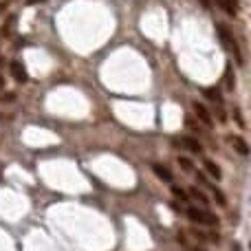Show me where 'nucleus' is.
<instances>
[{
    "mask_svg": "<svg viewBox=\"0 0 251 251\" xmlns=\"http://www.w3.org/2000/svg\"><path fill=\"white\" fill-rule=\"evenodd\" d=\"M187 216L192 223H199V225H218V218L203 207H187Z\"/></svg>",
    "mask_w": 251,
    "mask_h": 251,
    "instance_id": "f257e3e1",
    "label": "nucleus"
},
{
    "mask_svg": "<svg viewBox=\"0 0 251 251\" xmlns=\"http://www.w3.org/2000/svg\"><path fill=\"white\" fill-rule=\"evenodd\" d=\"M216 31H218V38H221V42L225 44L227 51H231V53L236 55V60L243 62V55H240V49H238V44H236L234 35L229 33V29H227L225 25H218V26H216Z\"/></svg>",
    "mask_w": 251,
    "mask_h": 251,
    "instance_id": "f03ea898",
    "label": "nucleus"
},
{
    "mask_svg": "<svg viewBox=\"0 0 251 251\" xmlns=\"http://www.w3.org/2000/svg\"><path fill=\"white\" fill-rule=\"evenodd\" d=\"M9 71H11V75H13V79H16V82H20V84L29 82V73H26V69L22 66V62L13 60L11 64H9Z\"/></svg>",
    "mask_w": 251,
    "mask_h": 251,
    "instance_id": "7ed1b4c3",
    "label": "nucleus"
},
{
    "mask_svg": "<svg viewBox=\"0 0 251 251\" xmlns=\"http://www.w3.org/2000/svg\"><path fill=\"white\" fill-rule=\"evenodd\" d=\"M194 113H196V117H199V122L203 124L205 128H212V126H214L212 113H209V110L205 108L203 104H199V101H194Z\"/></svg>",
    "mask_w": 251,
    "mask_h": 251,
    "instance_id": "20e7f679",
    "label": "nucleus"
},
{
    "mask_svg": "<svg viewBox=\"0 0 251 251\" xmlns=\"http://www.w3.org/2000/svg\"><path fill=\"white\" fill-rule=\"evenodd\" d=\"M216 4L227 16H236V13H238V2H236V0H216Z\"/></svg>",
    "mask_w": 251,
    "mask_h": 251,
    "instance_id": "39448f33",
    "label": "nucleus"
},
{
    "mask_svg": "<svg viewBox=\"0 0 251 251\" xmlns=\"http://www.w3.org/2000/svg\"><path fill=\"white\" fill-rule=\"evenodd\" d=\"M178 143H181L183 148H187L190 152H194V154H201V150H203V148H201V143L196 141V139H192V137H183Z\"/></svg>",
    "mask_w": 251,
    "mask_h": 251,
    "instance_id": "423d86ee",
    "label": "nucleus"
},
{
    "mask_svg": "<svg viewBox=\"0 0 251 251\" xmlns=\"http://www.w3.org/2000/svg\"><path fill=\"white\" fill-rule=\"evenodd\" d=\"M152 170H154V174L161 178V181H165V183H170L172 181V172H170L165 165H161V163H154L152 165Z\"/></svg>",
    "mask_w": 251,
    "mask_h": 251,
    "instance_id": "0eeeda50",
    "label": "nucleus"
},
{
    "mask_svg": "<svg viewBox=\"0 0 251 251\" xmlns=\"http://www.w3.org/2000/svg\"><path fill=\"white\" fill-rule=\"evenodd\" d=\"M229 143H231V146H234L243 156H247V154H249V146L245 143V139H243V137H231V139H229Z\"/></svg>",
    "mask_w": 251,
    "mask_h": 251,
    "instance_id": "6e6552de",
    "label": "nucleus"
},
{
    "mask_svg": "<svg viewBox=\"0 0 251 251\" xmlns=\"http://www.w3.org/2000/svg\"><path fill=\"white\" fill-rule=\"evenodd\" d=\"M205 170H207L209 174H212L214 178H216V181H221V176H223V172H221V168H218L216 163H214V161H209V159H205Z\"/></svg>",
    "mask_w": 251,
    "mask_h": 251,
    "instance_id": "1a4fd4ad",
    "label": "nucleus"
},
{
    "mask_svg": "<svg viewBox=\"0 0 251 251\" xmlns=\"http://www.w3.org/2000/svg\"><path fill=\"white\" fill-rule=\"evenodd\" d=\"M205 97H207L209 101H214V104H221V93L216 91V88H205Z\"/></svg>",
    "mask_w": 251,
    "mask_h": 251,
    "instance_id": "9d476101",
    "label": "nucleus"
},
{
    "mask_svg": "<svg viewBox=\"0 0 251 251\" xmlns=\"http://www.w3.org/2000/svg\"><path fill=\"white\" fill-rule=\"evenodd\" d=\"M190 194H192V196H194V199H196V201H201V203H203V205H207V196H205V194H203V192H201V190H199V187H190Z\"/></svg>",
    "mask_w": 251,
    "mask_h": 251,
    "instance_id": "9b49d317",
    "label": "nucleus"
},
{
    "mask_svg": "<svg viewBox=\"0 0 251 251\" xmlns=\"http://www.w3.org/2000/svg\"><path fill=\"white\" fill-rule=\"evenodd\" d=\"M178 165H181L185 172H192L194 170V165H192V161L190 159H185V156H178Z\"/></svg>",
    "mask_w": 251,
    "mask_h": 251,
    "instance_id": "f8f14e48",
    "label": "nucleus"
},
{
    "mask_svg": "<svg viewBox=\"0 0 251 251\" xmlns=\"http://www.w3.org/2000/svg\"><path fill=\"white\" fill-rule=\"evenodd\" d=\"M234 77H231V66H227V69H225V86L227 88H229V91H231V88H234Z\"/></svg>",
    "mask_w": 251,
    "mask_h": 251,
    "instance_id": "ddd939ff",
    "label": "nucleus"
},
{
    "mask_svg": "<svg viewBox=\"0 0 251 251\" xmlns=\"http://www.w3.org/2000/svg\"><path fill=\"white\" fill-rule=\"evenodd\" d=\"M212 194H214V199H216L221 205H225V203H227V201H225V196H223V192L218 190V187H212Z\"/></svg>",
    "mask_w": 251,
    "mask_h": 251,
    "instance_id": "4468645a",
    "label": "nucleus"
},
{
    "mask_svg": "<svg viewBox=\"0 0 251 251\" xmlns=\"http://www.w3.org/2000/svg\"><path fill=\"white\" fill-rule=\"evenodd\" d=\"M172 194L176 196V199H181V201H185V199H187V194H185V192H183L178 185H172Z\"/></svg>",
    "mask_w": 251,
    "mask_h": 251,
    "instance_id": "2eb2a0df",
    "label": "nucleus"
},
{
    "mask_svg": "<svg viewBox=\"0 0 251 251\" xmlns=\"http://www.w3.org/2000/svg\"><path fill=\"white\" fill-rule=\"evenodd\" d=\"M13 100H16V95H13V93H4V95L0 97V101H4V104H11Z\"/></svg>",
    "mask_w": 251,
    "mask_h": 251,
    "instance_id": "dca6fc26",
    "label": "nucleus"
},
{
    "mask_svg": "<svg viewBox=\"0 0 251 251\" xmlns=\"http://www.w3.org/2000/svg\"><path fill=\"white\" fill-rule=\"evenodd\" d=\"M234 117H236V122H238L240 128H245V122H243V117H240V108H234Z\"/></svg>",
    "mask_w": 251,
    "mask_h": 251,
    "instance_id": "f3484780",
    "label": "nucleus"
},
{
    "mask_svg": "<svg viewBox=\"0 0 251 251\" xmlns=\"http://www.w3.org/2000/svg\"><path fill=\"white\" fill-rule=\"evenodd\" d=\"M201 4H203L205 9H212V4H209V0H201Z\"/></svg>",
    "mask_w": 251,
    "mask_h": 251,
    "instance_id": "a211bd4d",
    "label": "nucleus"
},
{
    "mask_svg": "<svg viewBox=\"0 0 251 251\" xmlns=\"http://www.w3.org/2000/svg\"><path fill=\"white\" fill-rule=\"evenodd\" d=\"M9 7V0H4V2H0V11H2V9H7Z\"/></svg>",
    "mask_w": 251,
    "mask_h": 251,
    "instance_id": "6ab92c4d",
    "label": "nucleus"
},
{
    "mask_svg": "<svg viewBox=\"0 0 251 251\" xmlns=\"http://www.w3.org/2000/svg\"><path fill=\"white\" fill-rule=\"evenodd\" d=\"M35 2H42V0H29V4H35Z\"/></svg>",
    "mask_w": 251,
    "mask_h": 251,
    "instance_id": "aec40b11",
    "label": "nucleus"
},
{
    "mask_svg": "<svg viewBox=\"0 0 251 251\" xmlns=\"http://www.w3.org/2000/svg\"><path fill=\"white\" fill-rule=\"evenodd\" d=\"M4 86V77H0V88H2Z\"/></svg>",
    "mask_w": 251,
    "mask_h": 251,
    "instance_id": "412c9836",
    "label": "nucleus"
},
{
    "mask_svg": "<svg viewBox=\"0 0 251 251\" xmlns=\"http://www.w3.org/2000/svg\"><path fill=\"white\" fill-rule=\"evenodd\" d=\"M196 251H203V249H196Z\"/></svg>",
    "mask_w": 251,
    "mask_h": 251,
    "instance_id": "4be33fe9",
    "label": "nucleus"
}]
</instances>
